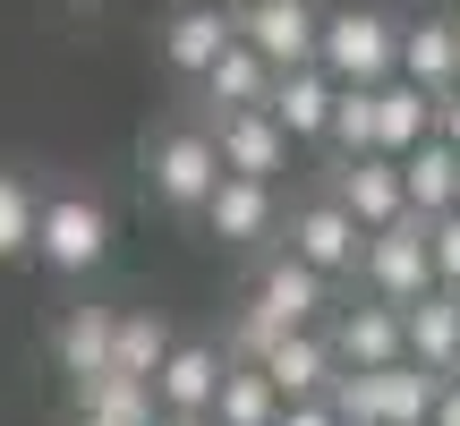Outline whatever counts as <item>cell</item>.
Listing matches in <instances>:
<instances>
[{
    "mask_svg": "<svg viewBox=\"0 0 460 426\" xmlns=\"http://www.w3.org/2000/svg\"><path fill=\"white\" fill-rule=\"evenodd\" d=\"M401 60V17L376 9V0H341V9H324V26H315V68H324L332 85H384Z\"/></svg>",
    "mask_w": 460,
    "mask_h": 426,
    "instance_id": "obj_1",
    "label": "cell"
},
{
    "mask_svg": "<svg viewBox=\"0 0 460 426\" xmlns=\"http://www.w3.org/2000/svg\"><path fill=\"white\" fill-rule=\"evenodd\" d=\"M146 180L171 213H205V197L222 188V154H214V129L205 120H171V129L146 137Z\"/></svg>",
    "mask_w": 460,
    "mask_h": 426,
    "instance_id": "obj_2",
    "label": "cell"
},
{
    "mask_svg": "<svg viewBox=\"0 0 460 426\" xmlns=\"http://www.w3.org/2000/svg\"><path fill=\"white\" fill-rule=\"evenodd\" d=\"M34 256H43L51 273H94V264L111 256V213H102V197L51 188V197L34 205Z\"/></svg>",
    "mask_w": 460,
    "mask_h": 426,
    "instance_id": "obj_3",
    "label": "cell"
},
{
    "mask_svg": "<svg viewBox=\"0 0 460 426\" xmlns=\"http://www.w3.org/2000/svg\"><path fill=\"white\" fill-rule=\"evenodd\" d=\"M358 281H367V298H384V307L427 298V290H435V273H427V222H418V213H401L393 230H367Z\"/></svg>",
    "mask_w": 460,
    "mask_h": 426,
    "instance_id": "obj_4",
    "label": "cell"
},
{
    "mask_svg": "<svg viewBox=\"0 0 460 426\" xmlns=\"http://www.w3.org/2000/svg\"><path fill=\"white\" fill-rule=\"evenodd\" d=\"M315 26H324L315 0H230V34L264 68H307L315 60Z\"/></svg>",
    "mask_w": 460,
    "mask_h": 426,
    "instance_id": "obj_5",
    "label": "cell"
},
{
    "mask_svg": "<svg viewBox=\"0 0 460 426\" xmlns=\"http://www.w3.org/2000/svg\"><path fill=\"white\" fill-rule=\"evenodd\" d=\"M332 290H341V281H324L315 264H298L290 247H281V256L256 273V290H247V315H264L273 333H307V324L332 315Z\"/></svg>",
    "mask_w": 460,
    "mask_h": 426,
    "instance_id": "obj_6",
    "label": "cell"
},
{
    "mask_svg": "<svg viewBox=\"0 0 460 426\" xmlns=\"http://www.w3.org/2000/svg\"><path fill=\"white\" fill-rule=\"evenodd\" d=\"M230 43H239V34H230V0H180V9L154 26V51H163V68H171V77H188V85H197Z\"/></svg>",
    "mask_w": 460,
    "mask_h": 426,
    "instance_id": "obj_7",
    "label": "cell"
},
{
    "mask_svg": "<svg viewBox=\"0 0 460 426\" xmlns=\"http://www.w3.org/2000/svg\"><path fill=\"white\" fill-rule=\"evenodd\" d=\"M324 197L341 205L358 230H393L401 213H410V197H401V163H393V154H341Z\"/></svg>",
    "mask_w": 460,
    "mask_h": 426,
    "instance_id": "obj_8",
    "label": "cell"
},
{
    "mask_svg": "<svg viewBox=\"0 0 460 426\" xmlns=\"http://www.w3.org/2000/svg\"><path fill=\"white\" fill-rule=\"evenodd\" d=\"M358 247H367V230L349 222L332 197L290 205V256H298V264H315L324 281H349V273H358Z\"/></svg>",
    "mask_w": 460,
    "mask_h": 426,
    "instance_id": "obj_9",
    "label": "cell"
},
{
    "mask_svg": "<svg viewBox=\"0 0 460 426\" xmlns=\"http://www.w3.org/2000/svg\"><path fill=\"white\" fill-rule=\"evenodd\" d=\"M205 129H214V154H222L230 180H264L273 188L281 171H290V137H281L264 111H214Z\"/></svg>",
    "mask_w": 460,
    "mask_h": 426,
    "instance_id": "obj_10",
    "label": "cell"
},
{
    "mask_svg": "<svg viewBox=\"0 0 460 426\" xmlns=\"http://www.w3.org/2000/svg\"><path fill=\"white\" fill-rule=\"evenodd\" d=\"M332 94L341 85L324 77V68H273V94H264V120H273L290 146H324V129H332Z\"/></svg>",
    "mask_w": 460,
    "mask_h": 426,
    "instance_id": "obj_11",
    "label": "cell"
},
{
    "mask_svg": "<svg viewBox=\"0 0 460 426\" xmlns=\"http://www.w3.org/2000/svg\"><path fill=\"white\" fill-rule=\"evenodd\" d=\"M214 393H222V350L171 342V359L154 367V410L163 418H214Z\"/></svg>",
    "mask_w": 460,
    "mask_h": 426,
    "instance_id": "obj_12",
    "label": "cell"
},
{
    "mask_svg": "<svg viewBox=\"0 0 460 426\" xmlns=\"http://www.w3.org/2000/svg\"><path fill=\"white\" fill-rule=\"evenodd\" d=\"M197 222L214 230L222 247H264V239L281 230V197H273L264 180H230V171H222V188L205 197V213H197Z\"/></svg>",
    "mask_w": 460,
    "mask_h": 426,
    "instance_id": "obj_13",
    "label": "cell"
},
{
    "mask_svg": "<svg viewBox=\"0 0 460 426\" xmlns=\"http://www.w3.org/2000/svg\"><path fill=\"white\" fill-rule=\"evenodd\" d=\"M332 376H341V359H332L324 324H307V333H281V342L264 350V384H273L281 401H324V393H332Z\"/></svg>",
    "mask_w": 460,
    "mask_h": 426,
    "instance_id": "obj_14",
    "label": "cell"
},
{
    "mask_svg": "<svg viewBox=\"0 0 460 426\" xmlns=\"http://www.w3.org/2000/svg\"><path fill=\"white\" fill-rule=\"evenodd\" d=\"M324 342H332V359H341V367H401V307H384V298L332 307Z\"/></svg>",
    "mask_w": 460,
    "mask_h": 426,
    "instance_id": "obj_15",
    "label": "cell"
},
{
    "mask_svg": "<svg viewBox=\"0 0 460 426\" xmlns=\"http://www.w3.org/2000/svg\"><path fill=\"white\" fill-rule=\"evenodd\" d=\"M401 359L427 367V376H452V359H460V298L452 290H427L401 307Z\"/></svg>",
    "mask_w": 460,
    "mask_h": 426,
    "instance_id": "obj_16",
    "label": "cell"
},
{
    "mask_svg": "<svg viewBox=\"0 0 460 426\" xmlns=\"http://www.w3.org/2000/svg\"><path fill=\"white\" fill-rule=\"evenodd\" d=\"M393 77H410L418 94H452V85H460L452 17H401V60H393Z\"/></svg>",
    "mask_w": 460,
    "mask_h": 426,
    "instance_id": "obj_17",
    "label": "cell"
},
{
    "mask_svg": "<svg viewBox=\"0 0 460 426\" xmlns=\"http://www.w3.org/2000/svg\"><path fill=\"white\" fill-rule=\"evenodd\" d=\"M401 197H410L418 222H435V213H460V154L444 137H427V146L401 154Z\"/></svg>",
    "mask_w": 460,
    "mask_h": 426,
    "instance_id": "obj_18",
    "label": "cell"
},
{
    "mask_svg": "<svg viewBox=\"0 0 460 426\" xmlns=\"http://www.w3.org/2000/svg\"><path fill=\"white\" fill-rule=\"evenodd\" d=\"M77 384V426H154L163 410H154V384H137V376H68Z\"/></svg>",
    "mask_w": 460,
    "mask_h": 426,
    "instance_id": "obj_19",
    "label": "cell"
},
{
    "mask_svg": "<svg viewBox=\"0 0 460 426\" xmlns=\"http://www.w3.org/2000/svg\"><path fill=\"white\" fill-rule=\"evenodd\" d=\"M435 137V94H418L410 77H384L376 85V154H410V146H427Z\"/></svg>",
    "mask_w": 460,
    "mask_h": 426,
    "instance_id": "obj_20",
    "label": "cell"
},
{
    "mask_svg": "<svg viewBox=\"0 0 460 426\" xmlns=\"http://www.w3.org/2000/svg\"><path fill=\"white\" fill-rule=\"evenodd\" d=\"M197 94H205V120H214V111H264V94H273V68H264L247 43H230L222 60L197 77Z\"/></svg>",
    "mask_w": 460,
    "mask_h": 426,
    "instance_id": "obj_21",
    "label": "cell"
},
{
    "mask_svg": "<svg viewBox=\"0 0 460 426\" xmlns=\"http://www.w3.org/2000/svg\"><path fill=\"white\" fill-rule=\"evenodd\" d=\"M171 342H180V333H171L163 315H146V307H119V324H111V376H137V384H154V367L171 359Z\"/></svg>",
    "mask_w": 460,
    "mask_h": 426,
    "instance_id": "obj_22",
    "label": "cell"
},
{
    "mask_svg": "<svg viewBox=\"0 0 460 426\" xmlns=\"http://www.w3.org/2000/svg\"><path fill=\"white\" fill-rule=\"evenodd\" d=\"M435 393H444V376H427V367H376V426H427Z\"/></svg>",
    "mask_w": 460,
    "mask_h": 426,
    "instance_id": "obj_23",
    "label": "cell"
},
{
    "mask_svg": "<svg viewBox=\"0 0 460 426\" xmlns=\"http://www.w3.org/2000/svg\"><path fill=\"white\" fill-rule=\"evenodd\" d=\"M281 393L264 384V367H230L222 359V393H214V426H273Z\"/></svg>",
    "mask_w": 460,
    "mask_h": 426,
    "instance_id": "obj_24",
    "label": "cell"
},
{
    "mask_svg": "<svg viewBox=\"0 0 460 426\" xmlns=\"http://www.w3.org/2000/svg\"><path fill=\"white\" fill-rule=\"evenodd\" d=\"M111 324H119V307H68L60 315V367L68 376H102L111 367Z\"/></svg>",
    "mask_w": 460,
    "mask_h": 426,
    "instance_id": "obj_25",
    "label": "cell"
},
{
    "mask_svg": "<svg viewBox=\"0 0 460 426\" xmlns=\"http://www.w3.org/2000/svg\"><path fill=\"white\" fill-rule=\"evenodd\" d=\"M34 180L26 171H0V264H17V256H34Z\"/></svg>",
    "mask_w": 460,
    "mask_h": 426,
    "instance_id": "obj_26",
    "label": "cell"
},
{
    "mask_svg": "<svg viewBox=\"0 0 460 426\" xmlns=\"http://www.w3.org/2000/svg\"><path fill=\"white\" fill-rule=\"evenodd\" d=\"M324 146H341V154H376V85H341V94H332V129H324Z\"/></svg>",
    "mask_w": 460,
    "mask_h": 426,
    "instance_id": "obj_27",
    "label": "cell"
},
{
    "mask_svg": "<svg viewBox=\"0 0 460 426\" xmlns=\"http://www.w3.org/2000/svg\"><path fill=\"white\" fill-rule=\"evenodd\" d=\"M427 273H435V290H460V213L427 222Z\"/></svg>",
    "mask_w": 460,
    "mask_h": 426,
    "instance_id": "obj_28",
    "label": "cell"
},
{
    "mask_svg": "<svg viewBox=\"0 0 460 426\" xmlns=\"http://www.w3.org/2000/svg\"><path fill=\"white\" fill-rule=\"evenodd\" d=\"M273 426H341V418H332L324 401H281V418H273Z\"/></svg>",
    "mask_w": 460,
    "mask_h": 426,
    "instance_id": "obj_29",
    "label": "cell"
},
{
    "mask_svg": "<svg viewBox=\"0 0 460 426\" xmlns=\"http://www.w3.org/2000/svg\"><path fill=\"white\" fill-rule=\"evenodd\" d=\"M435 137L460 154V85H452V94H435Z\"/></svg>",
    "mask_w": 460,
    "mask_h": 426,
    "instance_id": "obj_30",
    "label": "cell"
},
{
    "mask_svg": "<svg viewBox=\"0 0 460 426\" xmlns=\"http://www.w3.org/2000/svg\"><path fill=\"white\" fill-rule=\"evenodd\" d=\"M427 426H460V384L444 376V393H435V410H427Z\"/></svg>",
    "mask_w": 460,
    "mask_h": 426,
    "instance_id": "obj_31",
    "label": "cell"
},
{
    "mask_svg": "<svg viewBox=\"0 0 460 426\" xmlns=\"http://www.w3.org/2000/svg\"><path fill=\"white\" fill-rule=\"evenodd\" d=\"M154 426H214V418H154Z\"/></svg>",
    "mask_w": 460,
    "mask_h": 426,
    "instance_id": "obj_32",
    "label": "cell"
},
{
    "mask_svg": "<svg viewBox=\"0 0 460 426\" xmlns=\"http://www.w3.org/2000/svg\"><path fill=\"white\" fill-rule=\"evenodd\" d=\"M444 17H452V51H460V9H444Z\"/></svg>",
    "mask_w": 460,
    "mask_h": 426,
    "instance_id": "obj_33",
    "label": "cell"
},
{
    "mask_svg": "<svg viewBox=\"0 0 460 426\" xmlns=\"http://www.w3.org/2000/svg\"><path fill=\"white\" fill-rule=\"evenodd\" d=\"M452 384H460V359H452Z\"/></svg>",
    "mask_w": 460,
    "mask_h": 426,
    "instance_id": "obj_34",
    "label": "cell"
},
{
    "mask_svg": "<svg viewBox=\"0 0 460 426\" xmlns=\"http://www.w3.org/2000/svg\"><path fill=\"white\" fill-rule=\"evenodd\" d=\"M452 298H460V290H452Z\"/></svg>",
    "mask_w": 460,
    "mask_h": 426,
    "instance_id": "obj_35",
    "label": "cell"
}]
</instances>
